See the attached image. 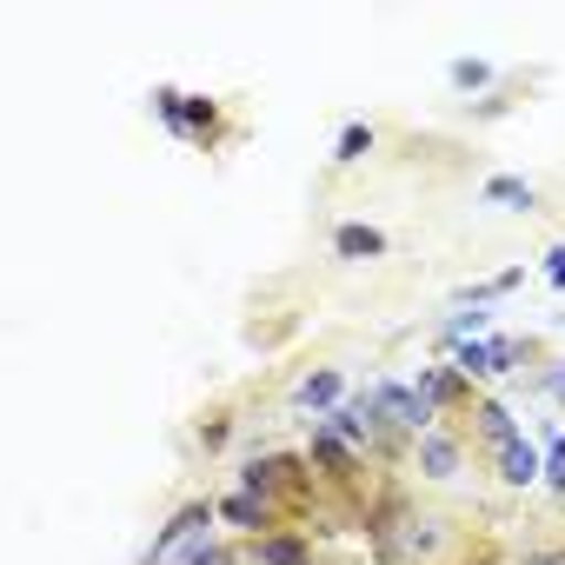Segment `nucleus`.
Here are the masks:
<instances>
[{"mask_svg":"<svg viewBox=\"0 0 565 565\" xmlns=\"http://www.w3.org/2000/svg\"><path fill=\"white\" fill-rule=\"evenodd\" d=\"M373 406H380V419L393 426V433H406V439H426L433 426H439V413L419 399V386H406V380H373Z\"/></svg>","mask_w":565,"mask_h":565,"instance_id":"f257e3e1","label":"nucleus"},{"mask_svg":"<svg viewBox=\"0 0 565 565\" xmlns=\"http://www.w3.org/2000/svg\"><path fill=\"white\" fill-rule=\"evenodd\" d=\"M313 466H327L333 479H353V472H360V459H353V446H347V439H333L327 426H313Z\"/></svg>","mask_w":565,"mask_h":565,"instance_id":"9d476101","label":"nucleus"},{"mask_svg":"<svg viewBox=\"0 0 565 565\" xmlns=\"http://www.w3.org/2000/svg\"><path fill=\"white\" fill-rule=\"evenodd\" d=\"M213 505H220V519H233V525H246V532H266V519H273V505L253 499V492H220Z\"/></svg>","mask_w":565,"mask_h":565,"instance_id":"9b49d317","label":"nucleus"},{"mask_svg":"<svg viewBox=\"0 0 565 565\" xmlns=\"http://www.w3.org/2000/svg\"><path fill=\"white\" fill-rule=\"evenodd\" d=\"M213 519H220V505H213V499H193V505H180V512H173V519L153 532V545H147V558H140V565H173V558H180L193 539H206V532H213Z\"/></svg>","mask_w":565,"mask_h":565,"instance_id":"f03ea898","label":"nucleus"},{"mask_svg":"<svg viewBox=\"0 0 565 565\" xmlns=\"http://www.w3.org/2000/svg\"><path fill=\"white\" fill-rule=\"evenodd\" d=\"M366 147H373V127H366V120H353V127L340 134V147H333V167H353Z\"/></svg>","mask_w":565,"mask_h":565,"instance_id":"a211bd4d","label":"nucleus"},{"mask_svg":"<svg viewBox=\"0 0 565 565\" xmlns=\"http://www.w3.org/2000/svg\"><path fill=\"white\" fill-rule=\"evenodd\" d=\"M253 558L259 565H307V539H294V532H259L253 539Z\"/></svg>","mask_w":565,"mask_h":565,"instance_id":"f8f14e48","label":"nucleus"},{"mask_svg":"<svg viewBox=\"0 0 565 565\" xmlns=\"http://www.w3.org/2000/svg\"><path fill=\"white\" fill-rule=\"evenodd\" d=\"M226 439H233V426H226V413H220V419H206V426H200V446H206V452H220V446H226Z\"/></svg>","mask_w":565,"mask_h":565,"instance_id":"aec40b11","label":"nucleus"},{"mask_svg":"<svg viewBox=\"0 0 565 565\" xmlns=\"http://www.w3.org/2000/svg\"><path fill=\"white\" fill-rule=\"evenodd\" d=\"M446 81H452L459 94H479V87H492V81H499V67H492V61H452V67H446Z\"/></svg>","mask_w":565,"mask_h":565,"instance_id":"f3484780","label":"nucleus"},{"mask_svg":"<svg viewBox=\"0 0 565 565\" xmlns=\"http://www.w3.org/2000/svg\"><path fill=\"white\" fill-rule=\"evenodd\" d=\"M525 279V266H499L492 279H472V287H459V307H486V300H505L512 287Z\"/></svg>","mask_w":565,"mask_h":565,"instance_id":"ddd939ff","label":"nucleus"},{"mask_svg":"<svg viewBox=\"0 0 565 565\" xmlns=\"http://www.w3.org/2000/svg\"><path fill=\"white\" fill-rule=\"evenodd\" d=\"M413 386H419V399H426L433 413H446V406H466V399L479 393V386H472V380L459 373V360H452V366H426V373H419Z\"/></svg>","mask_w":565,"mask_h":565,"instance_id":"423d86ee","label":"nucleus"},{"mask_svg":"<svg viewBox=\"0 0 565 565\" xmlns=\"http://www.w3.org/2000/svg\"><path fill=\"white\" fill-rule=\"evenodd\" d=\"M459 459H466V452H459V439H452L446 426H433V433L419 439V472H426V479H452Z\"/></svg>","mask_w":565,"mask_h":565,"instance_id":"6e6552de","label":"nucleus"},{"mask_svg":"<svg viewBox=\"0 0 565 565\" xmlns=\"http://www.w3.org/2000/svg\"><path fill=\"white\" fill-rule=\"evenodd\" d=\"M294 406H300V413H320V419H333V413L347 406V373H340V366H313V373H300V386H294Z\"/></svg>","mask_w":565,"mask_h":565,"instance_id":"20e7f679","label":"nucleus"},{"mask_svg":"<svg viewBox=\"0 0 565 565\" xmlns=\"http://www.w3.org/2000/svg\"><path fill=\"white\" fill-rule=\"evenodd\" d=\"M539 452H545V492L565 499V426H552V433L539 439Z\"/></svg>","mask_w":565,"mask_h":565,"instance_id":"2eb2a0df","label":"nucleus"},{"mask_svg":"<svg viewBox=\"0 0 565 565\" xmlns=\"http://www.w3.org/2000/svg\"><path fill=\"white\" fill-rule=\"evenodd\" d=\"M558 327H565V313H558Z\"/></svg>","mask_w":565,"mask_h":565,"instance_id":"4be33fe9","label":"nucleus"},{"mask_svg":"<svg viewBox=\"0 0 565 565\" xmlns=\"http://www.w3.org/2000/svg\"><path fill=\"white\" fill-rule=\"evenodd\" d=\"M173 565H239V552H233L226 539H213V532H206V539H193Z\"/></svg>","mask_w":565,"mask_h":565,"instance_id":"dca6fc26","label":"nucleus"},{"mask_svg":"<svg viewBox=\"0 0 565 565\" xmlns=\"http://www.w3.org/2000/svg\"><path fill=\"white\" fill-rule=\"evenodd\" d=\"M479 193H486V200H499V206H519V213H532V206H539V193H532L525 180H512V173H492Z\"/></svg>","mask_w":565,"mask_h":565,"instance_id":"4468645a","label":"nucleus"},{"mask_svg":"<svg viewBox=\"0 0 565 565\" xmlns=\"http://www.w3.org/2000/svg\"><path fill=\"white\" fill-rule=\"evenodd\" d=\"M492 472H499V486L525 492L532 479H545V452L532 446V433H519L512 446H499V452H492Z\"/></svg>","mask_w":565,"mask_h":565,"instance_id":"39448f33","label":"nucleus"},{"mask_svg":"<svg viewBox=\"0 0 565 565\" xmlns=\"http://www.w3.org/2000/svg\"><path fill=\"white\" fill-rule=\"evenodd\" d=\"M545 393H552V399L565 406V360H552V373H545Z\"/></svg>","mask_w":565,"mask_h":565,"instance_id":"412c9836","label":"nucleus"},{"mask_svg":"<svg viewBox=\"0 0 565 565\" xmlns=\"http://www.w3.org/2000/svg\"><path fill=\"white\" fill-rule=\"evenodd\" d=\"M539 279H545V287H558V294H565V239H552V246L539 253Z\"/></svg>","mask_w":565,"mask_h":565,"instance_id":"6ab92c4d","label":"nucleus"},{"mask_svg":"<svg viewBox=\"0 0 565 565\" xmlns=\"http://www.w3.org/2000/svg\"><path fill=\"white\" fill-rule=\"evenodd\" d=\"M472 419H479V439H486L492 452L519 439V426H512V413H505V399H492V393H479V406H472Z\"/></svg>","mask_w":565,"mask_h":565,"instance_id":"1a4fd4ad","label":"nucleus"},{"mask_svg":"<svg viewBox=\"0 0 565 565\" xmlns=\"http://www.w3.org/2000/svg\"><path fill=\"white\" fill-rule=\"evenodd\" d=\"M380 253H386V233L380 226H366V220H340L333 226V259L353 266V259H380Z\"/></svg>","mask_w":565,"mask_h":565,"instance_id":"0eeeda50","label":"nucleus"},{"mask_svg":"<svg viewBox=\"0 0 565 565\" xmlns=\"http://www.w3.org/2000/svg\"><path fill=\"white\" fill-rule=\"evenodd\" d=\"M519 340H505V333H492V340H472V347H459V373L472 380V386H486V380H499V373H512L519 366Z\"/></svg>","mask_w":565,"mask_h":565,"instance_id":"7ed1b4c3","label":"nucleus"}]
</instances>
